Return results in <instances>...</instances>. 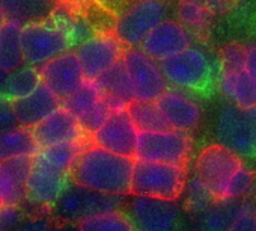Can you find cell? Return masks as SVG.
<instances>
[{
	"label": "cell",
	"mask_w": 256,
	"mask_h": 231,
	"mask_svg": "<svg viewBox=\"0 0 256 231\" xmlns=\"http://www.w3.org/2000/svg\"><path fill=\"white\" fill-rule=\"evenodd\" d=\"M192 150L187 132L169 129L158 132H139L136 160L186 165Z\"/></svg>",
	"instance_id": "cell-7"
},
{
	"label": "cell",
	"mask_w": 256,
	"mask_h": 231,
	"mask_svg": "<svg viewBox=\"0 0 256 231\" xmlns=\"http://www.w3.org/2000/svg\"><path fill=\"white\" fill-rule=\"evenodd\" d=\"M130 213L136 229L145 231L172 229L180 217V210L175 201L151 196H134Z\"/></svg>",
	"instance_id": "cell-15"
},
{
	"label": "cell",
	"mask_w": 256,
	"mask_h": 231,
	"mask_svg": "<svg viewBox=\"0 0 256 231\" xmlns=\"http://www.w3.org/2000/svg\"><path fill=\"white\" fill-rule=\"evenodd\" d=\"M160 67L169 85L178 89H202L208 85L212 74L208 56L196 47H188L187 50L162 61Z\"/></svg>",
	"instance_id": "cell-10"
},
{
	"label": "cell",
	"mask_w": 256,
	"mask_h": 231,
	"mask_svg": "<svg viewBox=\"0 0 256 231\" xmlns=\"http://www.w3.org/2000/svg\"><path fill=\"white\" fill-rule=\"evenodd\" d=\"M256 184V175L252 169L242 166L230 180L226 193H224V199H240V198H246L250 196V193L253 192ZM223 199V201H224Z\"/></svg>",
	"instance_id": "cell-31"
},
{
	"label": "cell",
	"mask_w": 256,
	"mask_h": 231,
	"mask_svg": "<svg viewBox=\"0 0 256 231\" xmlns=\"http://www.w3.org/2000/svg\"><path fill=\"white\" fill-rule=\"evenodd\" d=\"M187 199H188L192 210H196V211H204L205 208H208L211 204L216 202L211 192L204 186V183L196 175L188 184V198Z\"/></svg>",
	"instance_id": "cell-34"
},
{
	"label": "cell",
	"mask_w": 256,
	"mask_h": 231,
	"mask_svg": "<svg viewBox=\"0 0 256 231\" xmlns=\"http://www.w3.org/2000/svg\"><path fill=\"white\" fill-rule=\"evenodd\" d=\"M122 62L130 76L136 100L157 101L169 89V82L160 64L140 47L126 50L122 56Z\"/></svg>",
	"instance_id": "cell-9"
},
{
	"label": "cell",
	"mask_w": 256,
	"mask_h": 231,
	"mask_svg": "<svg viewBox=\"0 0 256 231\" xmlns=\"http://www.w3.org/2000/svg\"><path fill=\"white\" fill-rule=\"evenodd\" d=\"M71 181V171L47 160L40 151L34 156L28 180V201L35 205L53 207Z\"/></svg>",
	"instance_id": "cell-11"
},
{
	"label": "cell",
	"mask_w": 256,
	"mask_h": 231,
	"mask_svg": "<svg viewBox=\"0 0 256 231\" xmlns=\"http://www.w3.org/2000/svg\"><path fill=\"white\" fill-rule=\"evenodd\" d=\"M246 68V47L240 44H229L220 55V71H238Z\"/></svg>",
	"instance_id": "cell-33"
},
{
	"label": "cell",
	"mask_w": 256,
	"mask_h": 231,
	"mask_svg": "<svg viewBox=\"0 0 256 231\" xmlns=\"http://www.w3.org/2000/svg\"><path fill=\"white\" fill-rule=\"evenodd\" d=\"M168 17L164 0H136L114 23L116 38L126 47H139L142 41Z\"/></svg>",
	"instance_id": "cell-5"
},
{
	"label": "cell",
	"mask_w": 256,
	"mask_h": 231,
	"mask_svg": "<svg viewBox=\"0 0 256 231\" xmlns=\"http://www.w3.org/2000/svg\"><path fill=\"white\" fill-rule=\"evenodd\" d=\"M178 19L193 35H205L212 20V11L204 0H181Z\"/></svg>",
	"instance_id": "cell-27"
},
{
	"label": "cell",
	"mask_w": 256,
	"mask_h": 231,
	"mask_svg": "<svg viewBox=\"0 0 256 231\" xmlns=\"http://www.w3.org/2000/svg\"><path fill=\"white\" fill-rule=\"evenodd\" d=\"M216 135L241 157H256V107L244 109L234 103L224 106L217 118Z\"/></svg>",
	"instance_id": "cell-4"
},
{
	"label": "cell",
	"mask_w": 256,
	"mask_h": 231,
	"mask_svg": "<svg viewBox=\"0 0 256 231\" xmlns=\"http://www.w3.org/2000/svg\"><path fill=\"white\" fill-rule=\"evenodd\" d=\"M20 220V211L17 207H2L0 213V228L8 229L12 228Z\"/></svg>",
	"instance_id": "cell-37"
},
{
	"label": "cell",
	"mask_w": 256,
	"mask_h": 231,
	"mask_svg": "<svg viewBox=\"0 0 256 231\" xmlns=\"http://www.w3.org/2000/svg\"><path fill=\"white\" fill-rule=\"evenodd\" d=\"M32 130L40 148H48L66 142H80L86 135L78 118L64 106L54 110Z\"/></svg>",
	"instance_id": "cell-17"
},
{
	"label": "cell",
	"mask_w": 256,
	"mask_h": 231,
	"mask_svg": "<svg viewBox=\"0 0 256 231\" xmlns=\"http://www.w3.org/2000/svg\"><path fill=\"white\" fill-rule=\"evenodd\" d=\"M244 166L242 157L217 142L205 147L196 157V177L211 192L216 201H223L232 177Z\"/></svg>",
	"instance_id": "cell-3"
},
{
	"label": "cell",
	"mask_w": 256,
	"mask_h": 231,
	"mask_svg": "<svg viewBox=\"0 0 256 231\" xmlns=\"http://www.w3.org/2000/svg\"><path fill=\"white\" fill-rule=\"evenodd\" d=\"M128 112L139 132H158L172 129L163 112L160 110L157 101L133 100L128 104Z\"/></svg>",
	"instance_id": "cell-26"
},
{
	"label": "cell",
	"mask_w": 256,
	"mask_h": 231,
	"mask_svg": "<svg viewBox=\"0 0 256 231\" xmlns=\"http://www.w3.org/2000/svg\"><path fill=\"white\" fill-rule=\"evenodd\" d=\"M34 130L29 127H14L2 132L0 136V160L18 156H35L40 151Z\"/></svg>",
	"instance_id": "cell-25"
},
{
	"label": "cell",
	"mask_w": 256,
	"mask_h": 231,
	"mask_svg": "<svg viewBox=\"0 0 256 231\" xmlns=\"http://www.w3.org/2000/svg\"><path fill=\"white\" fill-rule=\"evenodd\" d=\"M192 32L181 22L164 20L139 46L148 56L162 62L192 47Z\"/></svg>",
	"instance_id": "cell-16"
},
{
	"label": "cell",
	"mask_w": 256,
	"mask_h": 231,
	"mask_svg": "<svg viewBox=\"0 0 256 231\" xmlns=\"http://www.w3.org/2000/svg\"><path fill=\"white\" fill-rule=\"evenodd\" d=\"M186 187V165L134 162L132 195L176 201Z\"/></svg>",
	"instance_id": "cell-2"
},
{
	"label": "cell",
	"mask_w": 256,
	"mask_h": 231,
	"mask_svg": "<svg viewBox=\"0 0 256 231\" xmlns=\"http://www.w3.org/2000/svg\"><path fill=\"white\" fill-rule=\"evenodd\" d=\"M124 44L116 35H96L86 38L76 47L88 80H96L107 70L116 65L124 56Z\"/></svg>",
	"instance_id": "cell-12"
},
{
	"label": "cell",
	"mask_w": 256,
	"mask_h": 231,
	"mask_svg": "<svg viewBox=\"0 0 256 231\" xmlns=\"http://www.w3.org/2000/svg\"><path fill=\"white\" fill-rule=\"evenodd\" d=\"M134 162L133 157L94 144L78 154L71 169V181L107 195H132Z\"/></svg>",
	"instance_id": "cell-1"
},
{
	"label": "cell",
	"mask_w": 256,
	"mask_h": 231,
	"mask_svg": "<svg viewBox=\"0 0 256 231\" xmlns=\"http://www.w3.org/2000/svg\"><path fill=\"white\" fill-rule=\"evenodd\" d=\"M218 89L230 103L240 107H256V77L246 68L238 71H220Z\"/></svg>",
	"instance_id": "cell-22"
},
{
	"label": "cell",
	"mask_w": 256,
	"mask_h": 231,
	"mask_svg": "<svg viewBox=\"0 0 256 231\" xmlns=\"http://www.w3.org/2000/svg\"><path fill=\"white\" fill-rule=\"evenodd\" d=\"M246 70L256 77V44L246 47Z\"/></svg>",
	"instance_id": "cell-38"
},
{
	"label": "cell",
	"mask_w": 256,
	"mask_h": 231,
	"mask_svg": "<svg viewBox=\"0 0 256 231\" xmlns=\"http://www.w3.org/2000/svg\"><path fill=\"white\" fill-rule=\"evenodd\" d=\"M112 107L108 106V103L104 100V98H101L100 100V103L86 115V117H83L82 120H80V124H82V127L84 129V132H86V135H94L106 121H107V118L112 115Z\"/></svg>",
	"instance_id": "cell-32"
},
{
	"label": "cell",
	"mask_w": 256,
	"mask_h": 231,
	"mask_svg": "<svg viewBox=\"0 0 256 231\" xmlns=\"http://www.w3.org/2000/svg\"><path fill=\"white\" fill-rule=\"evenodd\" d=\"M157 104L172 129L190 132L200 121L199 104L181 89H168L157 100Z\"/></svg>",
	"instance_id": "cell-20"
},
{
	"label": "cell",
	"mask_w": 256,
	"mask_h": 231,
	"mask_svg": "<svg viewBox=\"0 0 256 231\" xmlns=\"http://www.w3.org/2000/svg\"><path fill=\"white\" fill-rule=\"evenodd\" d=\"M40 71L42 83L62 101L88 82L76 52L62 53L40 67Z\"/></svg>",
	"instance_id": "cell-14"
},
{
	"label": "cell",
	"mask_w": 256,
	"mask_h": 231,
	"mask_svg": "<svg viewBox=\"0 0 256 231\" xmlns=\"http://www.w3.org/2000/svg\"><path fill=\"white\" fill-rule=\"evenodd\" d=\"M53 0H2L4 19L8 16L14 20L36 19L50 11Z\"/></svg>",
	"instance_id": "cell-30"
},
{
	"label": "cell",
	"mask_w": 256,
	"mask_h": 231,
	"mask_svg": "<svg viewBox=\"0 0 256 231\" xmlns=\"http://www.w3.org/2000/svg\"><path fill=\"white\" fill-rule=\"evenodd\" d=\"M95 82L102 94V98L108 103L113 112L126 109L128 104L136 100L130 76L126 73L122 59L102 76H100Z\"/></svg>",
	"instance_id": "cell-21"
},
{
	"label": "cell",
	"mask_w": 256,
	"mask_h": 231,
	"mask_svg": "<svg viewBox=\"0 0 256 231\" xmlns=\"http://www.w3.org/2000/svg\"><path fill=\"white\" fill-rule=\"evenodd\" d=\"M139 130L134 126L128 109L114 110L107 121L92 135V142L116 154L126 157L136 156Z\"/></svg>",
	"instance_id": "cell-13"
},
{
	"label": "cell",
	"mask_w": 256,
	"mask_h": 231,
	"mask_svg": "<svg viewBox=\"0 0 256 231\" xmlns=\"http://www.w3.org/2000/svg\"><path fill=\"white\" fill-rule=\"evenodd\" d=\"M34 156H18L0 163V205L18 207L28 199V180Z\"/></svg>",
	"instance_id": "cell-18"
},
{
	"label": "cell",
	"mask_w": 256,
	"mask_h": 231,
	"mask_svg": "<svg viewBox=\"0 0 256 231\" xmlns=\"http://www.w3.org/2000/svg\"><path fill=\"white\" fill-rule=\"evenodd\" d=\"M0 124H2L4 132L20 126V123L17 120V115L11 106V101L4 97H2V109H0Z\"/></svg>",
	"instance_id": "cell-36"
},
{
	"label": "cell",
	"mask_w": 256,
	"mask_h": 231,
	"mask_svg": "<svg viewBox=\"0 0 256 231\" xmlns=\"http://www.w3.org/2000/svg\"><path fill=\"white\" fill-rule=\"evenodd\" d=\"M204 2L212 10V8H216V7H220V5H228V4H230L232 0H204Z\"/></svg>",
	"instance_id": "cell-39"
},
{
	"label": "cell",
	"mask_w": 256,
	"mask_h": 231,
	"mask_svg": "<svg viewBox=\"0 0 256 231\" xmlns=\"http://www.w3.org/2000/svg\"><path fill=\"white\" fill-rule=\"evenodd\" d=\"M80 229L86 231H132L136 229L132 217H126L118 210L102 211L88 216L78 222Z\"/></svg>",
	"instance_id": "cell-28"
},
{
	"label": "cell",
	"mask_w": 256,
	"mask_h": 231,
	"mask_svg": "<svg viewBox=\"0 0 256 231\" xmlns=\"http://www.w3.org/2000/svg\"><path fill=\"white\" fill-rule=\"evenodd\" d=\"M102 94L95 80H88L80 89H77L72 95L62 101V106L66 107L71 113H74L78 121L100 103Z\"/></svg>",
	"instance_id": "cell-29"
},
{
	"label": "cell",
	"mask_w": 256,
	"mask_h": 231,
	"mask_svg": "<svg viewBox=\"0 0 256 231\" xmlns=\"http://www.w3.org/2000/svg\"><path fill=\"white\" fill-rule=\"evenodd\" d=\"M11 106L20 126L34 129L62 106V100L56 97L44 83H41L32 94L12 100Z\"/></svg>",
	"instance_id": "cell-19"
},
{
	"label": "cell",
	"mask_w": 256,
	"mask_h": 231,
	"mask_svg": "<svg viewBox=\"0 0 256 231\" xmlns=\"http://www.w3.org/2000/svg\"><path fill=\"white\" fill-rule=\"evenodd\" d=\"M22 47L24 64L42 67L48 61L68 52L71 47V38L60 25L30 22L23 25Z\"/></svg>",
	"instance_id": "cell-6"
},
{
	"label": "cell",
	"mask_w": 256,
	"mask_h": 231,
	"mask_svg": "<svg viewBox=\"0 0 256 231\" xmlns=\"http://www.w3.org/2000/svg\"><path fill=\"white\" fill-rule=\"evenodd\" d=\"M38 67L23 64L22 67L5 73L2 71V97L12 101L32 94L41 83V71Z\"/></svg>",
	"instance_id": "cell-24"
},
{
	"label": "cell",
	"mask_w": 256,
	"mask_h": 231,
	"mask_svg": "<svg viewBox=\"0 0 256 231\" xmlns=\"http://www.w3.org/2000/svg\"><path fill=\"white\" fill-rule=\"evenodd\" d=\"M22 29L20 20L4 19L0 29V68L10 73L24 64L23 47H22Z\"/></svg>",
	"instance_id": "cell-23"
},
{
	"label": "cell",
	"mask_w": 256,
	"mask_h": 231,
	"mask_svg": "<svg viewBox=\"0 0 256 231\" xmlns=\"http://www.w3.org/2000/svg\"><path fill=\"white\" fill-rule=\"evenodd\" d=\"M230 229H256V199L244 198L240 201Z\"/></svg>",
	"instance_id": "cell-35"
},
{
	"label": "cell",
	"mask_w": 256,
	"mask_h": 231,
	"mask_svg": "<svg viewBox=\"0 0 256 231\" xmlns=\"http://www.w3.org/2000/svg\"><path fill=\"white\" fill-rule=\"evenodd\" d=\"M122 195L101 193L70 181L66 189L53 205V210L60 219L80 222L82 219L96 213L118 210L122 204Z\"/></svg>",
	"instance_id": "cell-8"
}]
</instances>
